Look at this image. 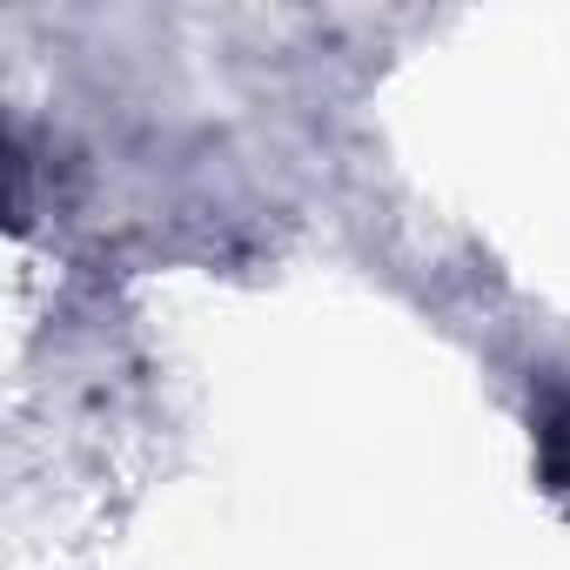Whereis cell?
Wrapping results in <instances>:
<instances>
[{"label": "cell", "instance_id": "cell-1", "mask_svg": "<svg viewBox=\"0 0 570 570\" xmlns=\"http://www.w3.org/2000/svg\"><path fill=\"white\" fill-rule=\"evenodd\" d=\"M537 450H543V476L570 483V396L563 390H550L537 410Z\"/></svg>", "mask_w": 570, "mask_h": 570}]
</instances>
